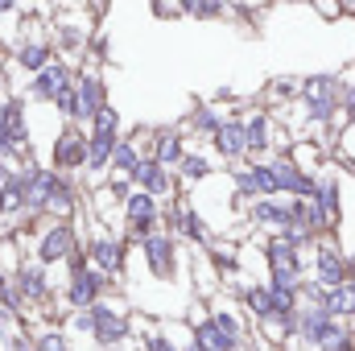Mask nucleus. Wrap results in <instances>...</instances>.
<instances>
[{
	"mask_svg": "<svg viewBox=\"0 0 355 351\" xmlns=\"http://www.w3.org/2000/svg\"><path fill=\"white\" fill-rule=\"evenodd\" d=\"M297 95L306 99V116L314 124H327L343 99V87H339V75H310V79H302Z\"/></svg>",
	"mask_w": 355,
	"mask_h": 351,
	"instance_id": "1",
	"label": "nucleus"
},
{
	"mask_svg": "<svg viewBox=\"0 0 355 351\" xmlns=\"http://www.w3.org/2000/svg\"><path fill=\"white\" fill-rule=\"evenodd\" d=\"M50 166L58 174H75V170H87V132L83 124H67L58 137H54V149H50Z\"/></svg>",
	"mask_w": 355,
	"mask_h": 351,
	"instance_id": "2",
	"label": "nucleus"
},
{
	"mask_svg": "<svg viewBox=\"0 0 355 351\" xmlns=\"http://www.w3.org/2000/svg\"><path fill=\"white\" fill-rule=\"evenodd\" d=\"M75 79H79V71H75L71 62L54 58V62H46L37 75H29V99H37V103H54L62 91L75 87Z\"/></svg>",
	"mask_w": 355,
	"mask_h": 351,
	"instance_id": "3",
	"label": "nucleus"
},
{
	"mask_svg": "<svg viewBox=\"0 0 355 351\" xmlns=\"http://www.w3.org/2000/svg\"><path fill=\"white\" fill-rule=\"evenodd\" d=\"M71 252H79V236H75L71 219H54V223L37 236V261L58 264V261H71Z\"/></svg>",
	"mask_w": 355,
	"mask_h": 351,
	"instance_id": "4",
	"label": "nucleus"
},
{
	"mask_svg": "<svg viewBox=\"0 0 355 351\" xmlns=\"http://www.w3.org/2000/svg\"><path fill=\"white\" fill-rule=\"evenodd\" d=\"M75 95H79V120L75 124H91V116L107 103V83L95 67H83L79 79H75Z\"/></svg>",
	"mask_w": 355,
	"mask_h": 351,
	"instance_id": "5",
	"label": "nucleus"
},
{
	"mask_svg": "<svg viewBox=\"0 0 355 351\" xmlns=\"http://www.w3.org/2000/svg\"><path fill=\"white\" fill-rule=\"evenodd\" d=\"M91 335H95V343H103V348H116L120 339H128V331H132V323H128V314H120V310H112V306H103V302H95L91 306Z\"/></svg>",
	"mask_w": 355,
	"mask_h": 351,
	"instance_id": "6",
	"label": "nucleus"
},
{
	"mask_svg": "<svg viewBox=\"0 0 355 351\" xmlns=\"http://www.w3.org/2000/svg\"><path fill=\"white\" fill-rule=\"evenodd\" d=\"M103 273L95 268V264H83V268H75L71 273V289H67V302L75 306V310H91L95 302H99V293H103Z\"/></svg>",
	"mask_w": 355,
	"mask_h": 351,
	"instance_id": "7",
	"label": "nucleus"
},
{
	"mask_svg": "<svg viewBox=\"0 0 355 351\" xmlns=\"http://www.w3.org/2000/svg\"><path fill=\"white\" fill-rule=\"evenodd\" d=\"M132 186H137V190H149L153 198H170V194H174V174H170V166H162L157 157H141V166H137V174H132Z\"/></svg>",
	"mask_w": 355,
	"mask_h": 351,
	"instance_id": "8",
	"label": "nucleus"
},
{
	"mask_svg": "<svg viewBox=\"0 0 355 351\" xmlns=\"http://www.w3.org/2000/svg\"><path fill=\"white\" fill-rule=\"evenodd\" d=\"M268 170H272V182H277V190H289L293 198H314V190H318V182L310 174H302L289 157H277V162H268Z\"/></svg>",
	"mask_w": 355,
	"mask_h": 351,
	"instance_id": "9",
	"label": "nucleus"
},
{
	"mask_svg": "<svg viewBox=\"0 0 355 351\" xmlns=\"http://www.w3.org/2000/svg\"><path fill=\"white\" fill-rule=\"evenodd\" d=\"M215 153L219 157H227V162H240V157H248V137H244V120H236V116H223V124L215 128Z\"/></svg>",
	"mask_w": 355,
	"mask_h": 351,
	"instance_id": "10",
	"label": "nucleus"
},
{
	"mask_svg": "<svg viewBox=\"0 0 355 351\" xmlns=\"http://www.w3.org/2000/svg\"><path fill=\"white\" fill-rule=\"evenodd\" d=\"M12 62H17L25 75H37L46 62H54V42H46V37H25V42H17Z\"/></svg>",
	"mask_w": 355,
	"mask_h": 351,
	"instance_id": "11",
	"label": "nucleus"
},
{
	"mask_svg": "<svg viewBox=\"0 0 355 351\" xmlns=\"http://www.w3.org/2000/svg\"><path fill=\"white\" fill-rule=\"evenodd\" d=\"M124 240H112V236H95L87 240V261L99 268V273H120L124 268Z\"/></svg>",
	"mask_w": 355,
	"mask_h": 351,
	"instance_id": "12",
	"label": "nucleus"
},
{
	"mask_svg": "<svg viewBox=\"0 0 355 351\" xmlns=\"http://www.w3.org/2000/svg\"><path fill=\"white\" fill-rule=\"evenodd\" d=\"M232 182H236V190L240 194H277V182H272V170L268 166H240L236 174H232Z\"/></svg>",
	"mask_w": 355,
	"mask_h": 351,
	"instance_id": "13",
	"label": "nucleus"
},
{
	"mask_svg": "<svg viewBox=\"0 0 355 351\" xmlns=\"http://www.w3.org/2000/svg\"><path fill=\"white\" fill-rule=\"evenodd\" d=\"M141 244H145L149 268H153L157 277H170V273H174V240H170L166 232H153V236H145Z\"/></svg>",
	"mask_w": 355,
	"mask_h": 351,
	"instance_id": "14",
	"label": "nucleus"
},
{
	"mask_svg": "<svg viewBox=\"0 0 355 351\" xmlns=\"http://www.w3.org/2000/svg\"><path fill=\"white\" fill-rule=\"evenodd\" d=\"M182 153H186V141H182L178 128H153V149H149V157H157L162 166H178Z\"/></svg>",
	"mask_w": 355,
	"mask_h": 351,
	"instance_id": "15",
	"label": "nucleus"
},
{
	"mask_svg": "<svg viewBox=\"0 0 355 351\" xmlns=\"http://www.w3.org/2000/svg\"><path fill=\"white\" fill-rule=\"evenodd\" d=\"M12 281H17V293L29 298V302H46V293H50L46 268H42V264H21V268L12 273Z\"/></svg>",
	"mask_w": 355,
	"mask_h": 351,
	"instance_id": "16",
	"label": "nucleus"
},
{
	"mask_svg": "<svg viewBox=\"0 0 355 351\" xmlns=\"http://www.w3.org/2000/svg\"><path fill=\"white\" fill-rule=\"evenodd\" d=\"M79 211V190H75V182L62 174L58 178V186H54V194H50V203H46V215L50 219H71Z\"/></svg>",
	"mask_w": 355,
	"mask_h": 351,
	"instance_id": "17",
	"label": "nucleus"
},
{
	"mask_svg": "<svg viewBox=\"0 0 355 351\" xmlns=\"http://www.w3.org/2000/svg\"><path fill=\"white\" fill-rule=\"evenodd\" d=\"M0 219H25V174L21 170L0 186Z\"/></svg>",
	"mask_w": 355,
	"mask_h": 351,
	"instance_id": "18",
	"label": "nucleus"
},
{
	"mask_svg": "<svg viewBox=\"0 0 355 351\" xmlns=\"http://www.w3.org/2000/svg\"><path fill=\"white\" fill-rule=\"evenodd\" d=\"M141 157H149L137 141H116V153H112V178H124V182H132L137 174V166H141Z\"/></svg>",
	"mask_w": 355,
	"mask_h": 351,
	"instance_id": "19",
	"label": "nucleus"
},
{
	"mask_svg": "<svg viewBox=\"0 0 355 351\" xmlns=\"http://www.w3.org/2000/svg\"><path fill=\"white\" fill-rule=\"evenodd\" d=\"M244 137H248V157H261L272 145V120H268L265 112H252L244 120Z\"/></svg>",
	"mask_w": 355,
	"mask_h": 351,
	"instance_id": "20",
	"label": "nucleus"
},
{
	"mask_svg": "<svg viewBox=\"0 0 355 351\" xmlns=\"http://www.w3.org/2000/svg\"><path fill=\"white\" fill-rule=\"evenodd\" d=\"M116 141H120V137H112V132H87V170L91 174H99V170L112 166Z\"/></svg>",
	"mask_w": 355,
	"mask_h": 351,
	"instance_id": "21",
	"label": "nucleus"
},
{
	"mask_svg": "<svg viewBox=\"0 0 355 351\" xmlns=\"http://www.w3.org/2000/svg\"><path fill=\"white\" fill-rule=\"evenodd\" d=\"M343 277H347V261H343L339 252L322 248V252H318V281H322L327 289H335V285H343Z\"/></svg>",
	"mask_w": 355,
	"mask_h": 351,
	"instance_id": "22",
	"label": "nucleus"
},
{
	"mask_svg": "<svg viewBox=\"0 0 355 351\" xmlns=\"http://www.w3.org/2000/svg\"><path fill=\"white\" fill-rule=\"evenodd\" d=\"M322 310L331 314V318H343V314H355V285H335V289H327V298H322Z\"/></svg>",
	"mask_w": 355,
	"mask_h": 351,
	"instance_id": "23",
	"label": "nucleus"
},
{
	"mask_svg": "<svg viewBox=\"0 0 355 351\" xmlns=\"http://www.w3.org/2000/svg\"><path fill=\"white\" fill-rule=\"evenodd\" d=\"M194 339H198L207 351H236V348H240V343H232V339L215 327V318H202V323L194 327Z\"/></svg>",
	"mask_w": 355,
	"mask_h": 351,
	"instance_id": "24",
	"label": "nucleus"
},
{
	"mask_svg": "<svg viewBox=\"0 0 355 351\" xmlns=\"http://www.w3.org/2000/svg\"><path fill=\"white\" fill-rule=\"evenodd\" d=\"M178 178L182 182H202V178H211V162L202 157V153H182V162H178Z\"/></svg>",
	"mask_w": 355,
	"mask_h": 351,
	"instance_id": "25",
	"label": "nucleus"
},
{
	"mask_svg": "<svg viewBox=\"0 0 355 351\" xmlns=\"http://www.w3.org/2000/svg\"><path fill=\"white\" fill-rule=\"evenodd\" d=\"M182 12H190L194 21H215L227 12V0H182Z\"/></svg>",
	"mask_w": 355,
	"mask_h": 351,
	"instance_id": "26",
	"label": "nucleus"
},
{
	"mask_svg": "<svg viewBox=\"0 0 355 351\" xmlns=\"http://www.w3.org/2000/svg\"><path fill=\"white\" fill-rule=\"evenodd\" d=\"M219 124H223V116H219L215 108H194L190 120H186V128H194V132H202V137H215Z\"/></svg>",
	"mask_w": 355,
	"mask_h": 351,
	"instance_id": "27",
	"label": "nucleus"
},
{
	"mask_svg": "<svg viewBox=\"0 0 355 351\" xmlns=\"http://www.w3.org/2000/svg\"><path fill=\"white\" fill-rule=\"evenodd\" d=\"M54 42H58L62 50H83V46H87V33H83L79 25H71V21H58V25H54Z\"/></svg>",
	"mask_w": 355,
	"mask_h": 351,
	"instance_id": "28",
	"label": "nucleus"
},
{
	"mask_svg": "<svg viewBox=\"0 0 355 351\" xmlns=\"http://www.w3.org/2000/svg\"><path fill=\"white\" fill-rule=\"evenodd\" d=\"M87 132H112V137H120V112H116L112 103H103V108L91 116Z\"/></svg>",
	"mask_w": 355,
	"mask_h": 351,
	"instance_id": "29",
	"label": "nucleus"
},
{
	"mask_svg": "<svg viewBox=\"0 0 355 351\" xmlns=\"http://www.w3.org/2000/svg\"><path fill=\"white\" fill-rule=\"evenodd\" d=\"M244 302H248V310H252L257 318H268V314H272V285H257V289H248Z\"/></svg>",
	"mask_w": 355,
	"mask_h": 351,
	"instance_id": "30",
	"label": "nucleus"
},
{
	"mask_svg": "<svg viewBox=\"0 0 355 351\" xmlns=\"http://www.w3.org/2000/svg\"><path fill=\"white\" fill-rule=\"evenodd\" d=\"M314 203L322 207V215H327V219H335V215H339V186H335V182H318Z\"/></svg>",
	"mask_w": 355,
	"mask_h": 351,
	"instance_id": "31",
	"label": "nucleus"
},
{
	"mask_svg": "<svg viewBox=\"0 0 355 351\" xmlns=\"http://www.w3.org/2000/svg\"><path fill=\"white\" fill-rule=\"evenodd\" d=\"M211 318H215V327H219V331H223V335H227L232 343H240V323H236L232 314H223V310H215Z\"/></svg>",
	"mask_w": 355,
	"mask_h": 351,
	"instance_id": "32",
	"label": "nucleus"
},
{
	"mask_svg": "<svg viewBox=\"0 0 355 351\" xmlns=\"http://www.w3.org/2000/svg\"><path fill=\"white\" fill-rule=\"evenodd\" d=\"M145 348H149V351H174V348H170V339H166L162 331H157V335H149V339H145Z\"/></svg>",
	"mask_w": 355,
	"mask_h": 351,
	"instance_id": "33",
	"label": "nucleus"
},
{
	"mask_svg": "<svg viewBox=\"0 0 355 351\" xmlns=\"http://www.w3.org/2000/svg\"><path fill=\"white\" fill-rule=\"evenodd\" d=\"M339 103H343V116H355V83L343 91V99H339Z\"/></svg>",
	"mask_w": 355,
	"mask_h": 351,
	"instance_id": "34",
	"label": "nucleus"
},
{
	"mask_svg": "<svg viewBox=\"0 0 355 351\" xmlns=\"http://www.w3.org/2000/svg\"><path fill=\"white\" fill-rule=\"evenodd\" d=\"M12 174H17V170H12V162H4V157H0V186H4Z\"/></svg>",
	"mask_w": 355,
	"mask_h": 351,
	"instance_id": "35",
	"label": "nucleus"
},
{
	"mask_svg": "<svg viewBox=\"0 0 355 351\" xmlns=\"http://www.w3.org/2000/svg\"><path fill=\"white\" fill-rule=\"evenodd\" d=\"M8 12H12V0H0V21H4Z\"/></svg>",
	"mask_w": 355,
	"mask_h": 351,
	"instance_id": "36",
	"label": "nucleus"
},
{
	"mask_svg": "<svg viewBox=\"0 0 355 351\" xmlns=\"http://www.w3.org/2000/svg\"><path fill=\"white\" fill-rule=\"evenodd\" d=\"M186 351H207V348H202L198 339H190V343H186Z\"/></svg>",
	"mask_w": 355,
	"mask_h": 351,
	"instance_id": "37",
	"label": "nucleus"
},
{
	"mask_svg": "<svg viewBox=\"0 0 355 351\" xmlns=\"http://www.w3.org/2000/svg\"><path fill=\"white\" fill-rule=\"evenodd\" d=\"M0 339H4V318H0Z\"/></svg>",
	"mask_w": 355,
	"mask_h": 351,
	"instance_id": "38",
	"label": "nucleus"
},
{
	"mask_svg": "<svg viewBox=\"0 0 355 351\" xmlns=\"http://www.w3.org/2000/svg\"><path fill=\"white\" fill-rule=\"evenodd\" d=\"M75 4H91V0H75Z\"/></svg>",
	"mask_w": 355,
	"mask_h": 351,
	"instance_id": "39",
	"label": "nucleus"
},
{
	"mask_svg": "<svg viewBox=\"0 0 355 351\" xmlns=\"http://www.w3.org/2000/svg\"><path fill=\"white\" fill-rule=\"evenodd\" d=\"M347 4H352V8H355V0H347Z\"/></svg>",
	"mask_w": 355,
	"mask_h": 351,
	"instance_id": "40",
	"label": "nucleus"
}]
</instances>
